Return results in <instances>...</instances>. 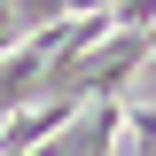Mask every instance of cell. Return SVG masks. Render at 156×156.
I'll list each match as a JSON object with an SVG mask.
<instances>
[{"mask_svg": "<svg viewBox=\"0 0 156 156\" xmlns=\"http://www.w3.org/2000/svg\"><path fill=\"white\" fill-rule=\"evenodd\" d=\"M117 133L133 140L140 156H156V109H148V101H140V109H117Z\"/></svg>", "mask_w": 156, "mask_h": 156, "instance_id": "obj_1", "label": "cell"}]
</instances>
